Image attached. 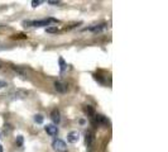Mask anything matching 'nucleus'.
I'll list each match as a JSON object with an SVG mask.
<instances>
[{
	"label": "nucleus",
	"mask_w": 168,
	"mask_h": 152,
	"mask_svg": "<svg viewBox=\"0 0 168 152\" xmlns=\"http://www.w3.org/2000/svg\"><path fill=\"white\" fill-rule=\"evenodd\" d=\"M34 122L38 123V124H42V123H43V115L35 114V115H34Z\"/></svg>",
	"instance_id": "0eeeda50"
},
{
	"label": "nucleus",
	"mask_w": 168,
	"mask_h": 152,
	"mask_svg": "<svg viewBox=\"0 0 168 152\" xmlns=\"http://www.w3.org/2000/svg\"><path fill=\"white\" fill-rule=\"evenodd\" d=\"M0 138H1V137H0Z\"/></svg>",
	"instance_id": "a211bd4d"
},
{
	"label": "nucleus",
	"mask_w": 168,
	"mask_h": 152,
	"mask_svg": "<svg viewBox=\"0 0 168 152\" xmlns=\"http://www.w3.org/2000/svg\"><path fill=\"white\" fill-rule=\"evenodd\" d=\"M47 32L48 33H56V32H58V29H57V27H51V28H47Z\"/></svg>",
	"instance_id": "1a4fd4ad"
},
{
	"label": "nucleus",
	"mask_w": 168,
	"mask_h": 152,
	"mask_svg": "<svg viewBox=\"0 0 168 152\" xmlns=\"http://www.w3.org/2000/svg\"><path fill=\"white\" fill-rule=\"evenodd\" d=\"M86 145L87 146L91 145V135H86Z\"/></svg>",
	"instance_id": "9d476101"
},
{
	"label": "nucleus",
	"mask_w": 168,
	"mask_h": 152,
	"mask_svg": "<svg viewBox=\"0 0 168 152\" xmlns=\"http://www.w3.org/2000/svg\"><path fill=\"white\" fill-rule=\"evenodd\" d=\"M85 111H86V113H88V114H92V113H94V110H92V108H91V106H86V108H85Z\"/></svg>",
	"instance_id": "ddd939ff"
},
{
	"label": "nucleus",
	"mask_w": 168,
	"mask_h": 152,
	"mask_svg": "<svg viewBox=\"0 0 168 152\" xmlns=\"http://www.w3.org/2000/svg\"><path fill=\"white\" fill-rule=\"evenodd\" d=\"M51 22H55L53 19H43V20H34L28 22V24H32L33 27H43V25H50Z\"/></svg>",
	"instance_id": "7ed1b4c3"
},
{
	"label": "nucleus",
	"mask_w": 168,
	"mask_h": 152,
	"mask_svg": "<svg viewBox=\"0 0 168 152\" xmlns=\"http://www.w3.org/2000/svg\"><path fill=\"white\" fill-rule=\"evenodd\" d=\"M80 140V133L77 131H72L67 135V141L71 142V143H76Z\"/></svg>",
	"instance_id": "f03ea898"
},
{
	"label": "nucleus",
	"mask_w": 168,
	"mask_h": 152,
	"mask_svg": "<svg viewBox=\"0 0 168 152\" xmlns=\"http://www.w3.org/2000/svg\"><path fill=\"white\" fill-rule=\"evenodd\" d=\"M55 88H56V90L60 93H66V90H67V86L62 83H58V81L55 83Z\"/></svg>",
	"instance_id": "423d86ee"
},
{
	"label": "nucleus",
	"mask_w": 168,
	"mask_h": 152,
	"mask_svg": "<svg viewBox=\"0 0 168 152\" xmlns=\"http://www.w3.org/2000/svg\"><path fill=\"white\" fill-rule=\"evenodd\" d=\"M60 64H61V70L63 71V70H65V67H66V65H65V61H63V59H60Z\"/></svg>",
	"instance_id": "4468645a"
},
{
	"label": "nucleus",
	"mask_w": 168,
	"mask_h": 152,
	"mask_svg": "<svg viewBox=\"0 0 168 152\" xmlns=\"http://www.w3.org/2000/svg\"><path fill=\"white\" fill-rule=\"evenodd\" d=\"M52 147L53 150L57 151V152H66L67 151V146L62 140H55L52 142Z\"/></svg>",
	"instance_id": "f257e3e1"
},
{
	"label": "nucleus",
	"mask_w": 168,
	"mask_h": 152,
	"mask_svg": "<svg viewBox=\"0 0 168 152\" xmlns=\"http://www.w3.org/2000/svg\"><path fill=\"white\" fill-rule=\"evenodd\" d=\"M51 119H52V122L55 123V126H56V124H58V123H60L61 117H60V111L57 110V109L52 110V113H51Z\"/></svg>",
	"instance_id": "39448f33"
},
{
	"label": "nucleus",
	"mask_w": 168,
	"mask_h": 152,
	"mask_svg": "<svg viewBox=\"0 0 168 152\" xmlns=\"http://www.w3.org/2000/svg\"><path fill=\"white\" fill-rule=\"evenodd\" d=\"M96 119L99 120V122L104 123V124H109V120H108V119H105V118L103 117V115H97V117H96Z\"/></svg>",
	"instance_id": "6e6552de"
},
{
	"label": "nucleus",
	"mask_w": 168,
	"mask_h": 152,
	"mask_svg": "<svg viewBox=\"0 0 168 152\" xmlns=\"http://www.w3.org/2000/svg\"><path fill=\"white\" fill-rule=\"evenodd\" d=\"M41 4H42V1H41V0H37V1H35V0H33V1H32V5L35 8V7H38V5H41Z\"/></svg>",
	"instance_id": "9b49d317"
},
{
	"label": "nucleus",
	"mask_w": 168,
	"mask_h": 152,
	"mask_svg": "<svg viewBox=\"0 0 168 152\" xmlns=\"http://www.w3.org/2000/svg\"><path fill=\"white\" fill-rule=\"evenodd\" d=\"M0 152H3V146L0 145Z\"/></svg>",
	"instance_id": "f3484780"
},
{
	"label": "nucleus",
	"mask_w": 168,
	"mask_h": 152,
	"mask_svg": "<svg viewBox=\"0 0 168 152\" xmlns=\"http://www.w3.org/2000/svg\"><path fill=\"white\" fill-rule=\"evenodd\" d=\"M4 86H6V83L5 81H0V88H4Z\"/></svg>",
	"instance_id": "dca6fc26"
},
{
	"label": "nucleus",
	"mask_w": 168,
	"mask_h": 152,
	"mask_svg": "<svg viewBox=\"0 0 168 152\" xmlns=\"http://www.w3.org/2000/svg\"><path fill=\"white\" fill-rule=\"evenodd\" d=\"M44 129H46V132L50 136H57L58 135V127L55 126V124H48V126L44 127Z\"/></svg>",
	"instance_id": "20e7f679"
},
{
	"label": "nucleus",
	"mask_w": 168,
	"mask_h": 152,
	"mask_svg": "<svg viewBox=\"0 0 168 152\" xmlns=\"http://www.w3.org/2000/svg\"><path fill=\"white\" fill-rule=\"evenodd\" d=\"M17 143L19 145V146H22V145H23V137H22V136H19V137H18V138H17Z\"/></svg>",
	"instance_id": "f8f14e48"
},
{
	"label": "nucleus",
	"mask_w": 168,
	"mask_h": 152,
	"mask_svg": "<svg viewBox=\"0 0 168 152\" xmlns=\"http://www.w3.org/2000/svg\"><path fill=\"white\" fill-rule=\"evenodd\" d=\"M48 4H52V5H58L60 1H52V0H50V1H48Z\"/></svg>",
	"instance_id": "2eb2a0df"
}]
</instances>
